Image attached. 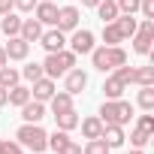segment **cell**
<instances>
[{
    "label": "cell",
    "mask_w": 154,
    "mask_h": 154,
    "mask_svg": "<svg viewBox=\"0 0 154 154\" xmlns=\"http://www.w3.org/2000/svg\"><path fill=\"white\" fill-rule=\"evenodd\" d=\"M33 12H36L39 24H54V18H57V6L51 3V0H39V3L33 6Z\"/></svg>",
    "instance_id": "9a60e30c"
},
{
    "label": "cell",
    "mask_w": 154,
    "mask_h": 154,
    "mask_svg": "<svg viewBox=\"0 0 154 154\" xmlns=\"http://www.w3.org/2000/svg\"><path fill=\"white\" fill-rule=\"evenodd\" d=\"M109 151H112V148H109L100 136H97V139H88L85 148H82V154H109Z\"/></svg>",
    "instance_id": "4316f807"
},
{
    "label": "cell",
    "mask_w": 154,
    "mask_h": 154,
    "mask_svg": "<svg viewBox=\"0 0 154 154\" xmlns=\"http://www.w3.org/2000/svg\"><path fill=\"white\" fill-rule=\"evenodd\" d=\"M118 3V12H124V15H136L139 12V0H115Z\"/></svg>",
    "instance_id": "1f68e13d"
},
{
    "label": "cell",
    "mask_w": 154,
    "mask_h": 154,
    "mask_svg": "<svg viewBox=\"0 0 154 154\" xmlns=\"http://www.w3.org/2000/svg\"><path fill=\"white\" fill-rule=\"evenodd\" d=\"M118 42H124L121 39V33H118V27L109 21V24H103V45H118Z\"/></svg>",
    "instance_id": "83f0119b"
},
{
    "label": "cell",
    "mask_w": 154,
    "mask_h": 154,
    "mask_svg": "<svg viewBox=\"0 0 154 154\" xmlns=\"http://www.w3.org/2000/svg\"><path fill=\"white\" fill-rule=\"evenodd\" d=\"M21 118H24L27 124H39V121L45 118V103H39V100H27V103L21 106Z\"/></svg>",
    "instance_id": "7c38bea8"
},
{
    "label": "cell",
    "mask_w": 154,
    "mask_h": 154,
    "mask_svg": "<svg viewBox=\"0 0 154 154\" xmlns=\"http://www.w3.org/2000/svg\"><path fill=\"white\" fill-rule=\"evenodd\" d=\"M18 36H21L24 42H39V36H42V24H39L36 18H21V30H18Z\"/></svg>",
    "instance_id": "4fadbf2b"
},
{
    "label": "cell",
    "mask_w": 154,
    "mask_h": 154,
    "mask_svg": "<svg viewBox=\"0 0 154 154\" xmlns=\"http://www.w3.org/2000/svg\"><path fill=\"white\" fill-rule=\"evenodd\" d=\"M24 148L15 142V139H9V142H3V154H21Z\"/></svg>",
    "instance_id": "8d00e7d4"
},
{
    "label": "cell",
    "mask_w": 154,
    "mask_h": 154,
    "mask_svg": "<svg viewBox=\"0 0 154 154\" xmlns=\"http://www.w3.org/2000/svg\"><path fill=\"white\" fill-rule=\"evenodd\" d=\"M79 127H82L85 139H97V136L103 133V121H100V115H88V118H79Z\"/></svg>",
    "instance_id": "ac0fdd59"
},
{
    "label": "cell",
    "mask_w": 154,
    "mask_h": 154,
    "mask_svg": "<svg viewBox=\"0 0 154 154\" xmlns=\"http://www.w3.org/2000/svg\"><path fill=\"white\" fill-rule=\"evenodd\" d=\"M48 106H51V115L66 112V109H72V94H66V91H54L51 100H48Z\"/></svg>",
    "instance_id": "ffe728a7"
},
{
    "label": "cell",
    "mask_w": 154,
    "mask_h": 154,
    "mask_svg": "<svg viewBox=\"0 0 154 154\" xmlns=\"http://www.w3.org/2000/svg\"><path fill=\"white\" fill-rule=\"evenodd\" d=\"M54 118V127L57 130H75V127H79V112H75V109H66V112H57V115H51Z\"/></svg>",
    "instance_id": "2e32d148"
},
{
    "label": "cell",
    "mask_w": 154,
    "mask_h": 154,
    "mask_svg": "<svg viewBox=\"0 0 154 154\" xmlns=\"http://www.w3.org/2000/svg\"><path fill=\"white\" fill-rule=\"evenodd\" d=\"M15 142L21 145V148H27V151H33V154H42L45 148H48V133L39 127V124H21L18 130H15Z\"/></svg>",
    "instance_id": "6da1fadb"
},
{
    "label": "cell",
    "mask_w": 154,
    "mask_h": 154,
    "mask_svg": "<svg viewBox=\"0 0 154 154\" xmlns=\"http://www.w3.org/2000/svg\"><path fill=\"white\" fill-rule=\"evenodd\" d=\"M3 51H6V60H24L30 54V42H24L21 36H9V42L3 45Z\"/></svg>",
    "instance_id": "8fae6325"
},
{
    "label": "cell",
    "mask_w": 154,
    "mask_h": 154,
    "mask_svg": "<svg viewBox=\"0 0 154 154\" xmlns=\"http://www.w3.org/2000/svg\"><path fill=\"white\" fill-rule=\"evenodd\" d=\"M21 154H24V151H21Z\"/></svg>",
    "instance_id": "ee69618b"
},
{
    "label": "cell",
    "mask_w": 154,
    "mask_h": 154,
    "mask_svg": "<svg viewBox=\"0 0 154 154\" xmlns=\"http://www.w3.org/2000/svg\"><path fill=\"white\" fill-rule=\"evenodd\" d=\"M66 142H69V133H66V130H57V127H54V133L48 136V148H54V151H60V148H63Z\"/></svg>",
    "instance_id": "4dcf8cb0"
},
{
    "label": "cell",
    "mask_w": 154,
    "mask_h": 154,
    "mask_svg": "<svg viewBox=\"0 0 154 154\" xmlns=\"http://www.w3.org/2000/svg\"><path fill=\"white\" fill-rule=\"evenodd\" d=\"M130 85H139V88L154 85V66H133V79H130Z\"/></svg>",
    "instance_id": "7402d4cb"
},
{
    "label": "cell",
    "mask_w": 154,
    "mask_h": 154,
    "mask_svg": "<svg viewBox=\"0 0 154 154\" xmlns=\"http://www.w3.org/2000/svg\"><path fill=\"white\" fill-rule=\"evenodd\" d=\"M112 24L118 27L121 39H130V36L136 33V24H139V21H136V15H124V12H121V15H118V18H115Z\"/></svg>",
    "instance_id": "d6986e66"
},
{
    "label": "cell",
    "mask_w": 154,
    "mask_h": 154,
    "mask_svg": "<svg viewBox=\"0 0 154 154\" xmlns=\"http://www.w3.org/2000/svg\"><path fill=\"white\" fill-rule=\"evenodd\" d=\"M42 75H45V72H42V63H27V66L21 69V79L30 82V85H33L36 79H42Z\"/></svg>",
    "instance_id": "f1b7e54d"
},
{
    "label": "cell",
    "mask_w": 154,
    "mask_h": 154,
    "mask_svg": "<svg viewBox=\"0 0 154 154\" xmlns=\"http://www.w3.org/2000/svg\"><path fill=\"white\" fill-rule=\"evenodd\" d=\"M18 79H21V72L15 66H9V63L0 66V88H12V85H18Z\"/></svg>",
    "instance_id": "cb8c5ba5"
},
{
    "label": "cell",
    "mask_w": 154,
    "mask_h": 154,
    "mask_svg": "<svg viewBox=\"0 0 154 154\" xmlns=\"http://www.w3.org/2000/svg\"><path fill=\"white\" fill-rule=\"evenodd\" d=\"M124 91H127V85L118 79L115 72L103 82V97H106V100H118V97H124Z\"/></svg>",
    "instance_id": "e0dca14e"
},
{
    "label": "cell",
    "mask_w": 154,
    "mask_h": 154,
    "mask_svg": "<svg viewBox=\"0 0 154 154\" xmlns=\"http://www.w3.org/2000/svg\"><path fill=\"white\" fill-rule=\"evenodd\" d=\"M0 30L6 33V39H9V36H18V30H21V18H18L15 12H6L3 18H0Z\"/></svg>",
    "instance_id": "603a6c76"
},
{
    "label": "cell",
    "mask_w": 154,
    "mask_h": 154,
    "mask_svg": "<svg viewBox=\"0 0 154 154\" xmlns=\"http://www.w3.org/2000/svg\"><path fill=\"white\" fill-rule=\"evenodd\" d=\"M9 103V88H0V109Z\"/></svg>",
    "instance_id": "f35d334b"
},
{
    "label": "cell",
    "mask_w": 154,
    "mask_h": 154,
    "mask_svg": "<svg viewBox=\"0 0 154 154\" xmlns=\"http://www.w3.org/2000/svg\"><path fill=\"white\" fill-rule=\"evenodd\" d=\"M127 154H145V151H142V148H133V151H127Z\"/></svg>",
    "instance_id": "b9f144b4"
},
{
    "label": "cell",
    "mask_w": 154,
    "mask_h": 154,
    "mask_svg": "<svg viewBox=\"0 0 154 154\" xmlns=\"http://www.w3.org/2000/svg\"><path fill=\"white\" fill-rule=\"evenodd\" d=\"M100 139L109 145V148H118V145H124V127H118V124H103V133H100Z\"/></svg>",
    "instance_id": "5bb4252c"
},
{
    "label": "cell",
    "mask_w": 154,
    "mask_h": 154,
    "mask_svg": "<svg viewBox=\"0 0 154 154\" xmlns=\"http://www.w3.org/2000/svg\"><path fill=\"white\" fill-rule=\"evenodd\" d=\"M130 118H133V103H127V100H103V106H100V121L103 124H118V127H124V124H130Z\"/></svg>",
    "instance_id": "3957f363"
},
{
    "label": "cell",
    "mask_w": 154,
    "mask_h": 154,
    "mask_svg": "<svg viewBox=\"0 0 154 154\" xmlns=\"http://www.w3.org/2000/svg\"><path fill=\"white\" fill-rule=\"evenodd\" d=\"M54 91H57V88H54V79H48V75H42V79H36V82H33V88H30V100L48 103Z\"/></svg>",
    "instance_id": "9c48e42d"
},
{
    "label": "cell",
    "mask_w": 154,
    "mask_h": 154,
    "mask_svg": "<svg viewBox=\"0 0 154 154\" xmlns=\"http://www.w3.org/2000/svg\"><path fill=\"white\" fill-rule=\"evenodd\" d=\"M133 39V51L136 54H151V42H154V18H142L136 24V33L130 36Z\"/></svg>",
    "instance_id": "5b68a950"
},
{
    "label": "cell",
    "mask_w": 154,
    "mask_h": 154,
    "mask_svg": "<svg viewBox=\"0 0 154 154\" xmlns=\"http://www.w3.org/2000/svg\"><path fill=\"white\" fill-rule=\"evenodd\" d=\"M3 63H9V60H6V51H3V45H0V66H3Z\"/></svg>",
    "instance_id": "ab89813d"
},
{
    "label": "cell",
    "mask_w": 154,
    "mask_h": 154,
    "mask_svg": "<svg viewBox=\"0 0 154 154\" xmlns=\"http://www.w3.org/2000/svg\"><path fill=\"white\" fill-rule=\"evenodd\" d=\"M39 45H42L45 51H60V48H66V33H60L57 27H51V30H42V36H39Z\"/></svg>",
    "instance_id": "30bf717a"
},
{
    "label": "cell",
    "mask_w": 154,
    "mask_h": 154,
    "mask_svg": "<svg viewBox=\"0 0 154 154\" xmlns=\"http://www.w3.org/2000/svg\"><path fill=\"white\" fill-rule=\"evenodd\" d=\"M130 142H133V148H145V145L151 142V133H148V130H142V127H133Z\"/></svg>",
    "instance_id": "f546056e"
},
{
    "label": "cell",
    "mask_w": 154,
    "mask_h": 154,
    "mask_svg": "<svg viewBox=\"0 0 154 154\" xmlns=\"http://www.w3.org/2000/svg\"><path fill=\"white\" fill-rule=\"evenodd\" d=\"M12 9H15V0H0V15H6Z\"/></svg>",
    "instance_id": "74e56055"
},
{
    "label": "cell",
    "mask_w": 154,
    "mask_h": 154,
    "mask_svg": "<svg viewBox=\"0 0 154 154\" xmlns=\"http://www.w3.org/2000/svg\"><path fill=\"white\" fill-rule=\"evenodd\" d=\"M36 3H39V0H15V9L18 12H33Z\"/></svg>",
    "instance_id": "e575fe53"
},
{
    "label": "cell",
    "mask_w": 154,
    "mask_h": 154,
    "mask_svg": "<svg viewBox=\"0 0 154 154\" xmlns=\"http://www.w3.org/2000/svg\"><path fill=\"white\" fill-rule=\"evenodd\" d=\"M136 103H139V109L151 112V109H154V85H145V88H139V97H136Z\"/></svg>",
    "instance_id": "484cf974"
},
{
    "label": "cell",
    "mask_w": 154,
    "mask_h": 154,
    "mask_svg": "<svg viewBox=\"0 0 154 154\" xmlns=\"http://www.w3.org/2000/svg\"><path fill=\"white\" fill-rule=\"evenodd\" d=\"M75 66V54L60 48V51H48L45 60H42V72L48 75V79H57V75H66L69 69Z\"/></svg>",
    "instance_id": "277c9868"
},
{
    "label": "cell",
    "mask_w": 154,
    "mask_h": 154,
    "mask_svg": "<svg viewBox=\"0 0 154 154\" xmlns=\"http://www.w3.org/2000/svg\"><path fill=\"white\" fill-rule=\"evenodd\" d=\"M139 12L142 18H154V0H139Z\"/></svg>",
    "instance_id": "d6a6232c"
},
{
    "label": "cell",
    "mask_w": 154,
    "mask_h": 154,
    "mask_svg": "<svg viewBox=\"0 0 154 154\" xmlns=\"http://www.w3.org/2000/svg\"><path fill=\"white\" fill-rule=\"evenodd\" d=\"M85 88H88V72H85V69H75V66H72V69L66 72V82H63V91L75 97V94H82Z\"/></svg>",
    "instance_id": "ba28073f"
},
{
    "label": "cell",
    "mask_w": 154,
    "mask_h": 154,
    "mask_svg": "<svg viewBox=\"0 0 154 154\" xmlns=\"http://www.w3.org/2000/svg\"><path fill=\"white\" fill-rule=\"evenodd\" d=\"M100 0H82V6H97Z\"/></svg>",
    "instance_id": "60d3db41"
},
{
    "label": "cell",
    "mask_w": 154,
    "mask_h": 154,
    "mask_svg": "<svg viewBox=\"0 0 154 154\" xmlns=\"http://www.w3.org/2000/svg\"><path fill=\"white\" fill-rule=\"evenodd\" d=\"M91 63H94V69L109 72V69L127 63V51H124L121 45H100V48L91 51Z\"/></svg>",
    "instance_id": "7a4b0ae2"
},
{
    "label": "cell",
    "mask_w": 154,
    "mask_h": 154,
    "mask_svg": "<svg viewBox=\"0 0 154 154\" xmlns=\"http://www.w3.org/2000/svg\"><path fill=\"white\" fill-rule=\"evenodd\" d=\"M57 154H82V145H79V142H72V139H69V142H66V145H63V148H60Z\"/></svg>",
    "instance_id": "d590c367"
},
{
    "label": "cell",
    "mask_w": 154,
    "mask_h": 154,
    "mask_svg": "<svg viewBox=\"0 0 154 154\" xmlns=\"http://www.w3.org/2000/svg\"><path fill=\"white\" fill-rule=\"evenodd\" d=\"M27 100H30V88H27V85H12V88H9V103H12V106L21 109Z\"/></svg>",
    "instance_id": "d4e9b609"
},
{
    "label": "cell",
    "mask_w": 154,
    "mask_h": 154,
    "mask_svg": "<svg viewBox=\"0 0 154 154\" xmlns=\"http://www.w3.org/2000/svg\"><path fill=\"white\" fill-rule=\"evenodd\" d=\"M97 9V15L103 18V24H109V21H115L121 12H118V3H115V0H100V3L94 6Z\"/></svg>",
    "instance_id": "44dd1931"
},
{
    "label": "cell",
    "mask_w": 154,
    "mask_h": 154,
    "mask_svg": "<svg viewBox=\"0 0 154 154\" xmlns=\"http://www.w3.org/2000/svg\"><path fill=\"white\" fill-rule=\"evenodd\" d=\"M69 51H72V54H91V51H94V33L75 27L72 36H69Z\"/></svg>",
    "instance_id": "52a82bcc"
},
{
    "label": "cell",
    "mask_w": 154,
    "mask_h": 154,
    "mask_svg": "<svg viewBox=\"0 0 154 154\" xmlns=\"http://www.w3.org/2000/svg\"><path fill=\"white\" fill-rule=\"evenodd\" d=\"M54 27H57L60 33H72L75 27H79V6H57Z\"/></svg>",
    "instance_id": "8992f818"
},
{
    "label": "cell",
    "mask_w": 154,
    "mask_h": 154,
    "mask_svg": "<svg viewBox=\"0 0 154 154\" xmlns=\"http://www.w3.org/2000/svg\"><path fill=\"white\" fill-rule=\"evenodd\" d=\"M136 127H142V130L154 133V115H139V124H136Z\"/></svg>",
    "instance_id": "836d02e7"
},
{
    "label": "cell",
    "mask_w": 154,
    "mask_h": 154,
    "mask_svg": "<svg viewBox=\"0 0 154 154\" xmlns=\"http://www.w3.org/2000/svg\"><path fill=\"white\" fill-rule=\"evenodd\" d=\"M0 154H3V139H0Z\"/></svg>",
    "instance_id": "7bdbcfd3"
}]
</instances>
